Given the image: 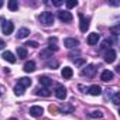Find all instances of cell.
Masks as SVG:
<instances>
[{
	"label": "cell",
	"mask_w": 120,
	"mask_h": 120,
	"mask_svg": "<svg viewBox=\"0 0 120 120\" xmlns=\"http://www.w3.org/2000/svg\"><path fill=\"white\" fill-rule=\"evenodd\" d=\"M99 34L98 33H92V34H89L88 35V44L89 45H96L98 44V41H99Z\"/></svg>",
	"instance_id": "13"
},
{
	"label": "cell",
	"mask_w": 120,
	"mask_h": 120,
	"mask_svg": "<svg viewBox=\"0 0 120 120\" xmlns=\"http://www.w3.org/2000/svg\"><path fill=\"white\" fill-rule=\"evenodd\" d=\"M4 45H6V42H4L2 38H0V49H3V48H4Z\"/></svg>",
	"instance_id": "38"
},
{
	"label": "cell",
	"mask_w": 120,
	"mask_h": 120,
	"mask_svg": "<svg viewBox=\"0 0 120 120\" xmlns=\"http://www.w3.org/2000/svg\"><path fill=\"white\" fill-rule=\"evenodd\" d=\"M88 93H90L92 96H99L102 93V88L99 85H92L88 88Z\"/></svg>",
	"instance_id": "10"
},
{
	"label": "cell",
	"mask_w": 120,
	"mask_h": 120,
	"mask_svg": "<svg viewBox=\"0 0 120 120\" xmlns=\"http://www.w3.org/2000/svg\"><path fill=\"white\" fill-rule=\"evenodd\" d=\"M112 40H105L103 42H102V45H100V48L102 49H110V45H112Z\"/></svg>",
	"instance_id": "25"
},
{
	"label": "cell",
	"mask_w": 120,
	"mask_h": 120,
	"mask_svg": "<svg viewBox=\"0 0 120 120\" xmlns=\"http://www.w3.org/2000/svg\"><path fill=\"white\" fill-rule=\"evenodd\" d=\"M61 75H62V78H64V79H71V78H72V75H74V71H72V68L65 67V68H62Z\"/></svg>",
	"instance_id": "15"
},
{
	"label": "cell",
	"mask_w": 120,
	"mask_h": 120,
	"mask_svg": "<svg viewBox=\"0 0 120 120\" xmlns=\"http://www.w3.org/2000/svg\"><path fill=\"white\" fill-rule=\"evenodd\" d=\"M89 114V117H92V119H102L103 117V113L100 112V110H93V112H90V113H88Z\"/></svg>",
	"instance_id": "24"
},
{
	"label": "cell",
	"mask_w": 120,
	"mask_h": 120,
	"mask_svg": "<svg viewBox=\"0 0 120 120\" xmlns=\"http://www.w3.org/2000/svg\"><path fill=\"white\" fill-rule=\"evenodd\" d=\"M3 6V2H2V0H0V7H2Z\"/></svg>",
	"instance_id": "42"
},
{
	"label": "cell",
	"mask_w": 120,
	"mask_h": 120,
	"mask_svg": "<svg viewBox=\"0 0 120 120\" xmlns=\"http://www.w3.org/2000/svg\"><path fill=\"white\" fill-rule=\"evenodd\" d=\"M110 31H112V34L116 37V35H119V26H116V27H113V28H110Z\"/></svg>",
	"instance_id": "33"
},
{
	"label": "cell",
	"mask_w": 120,
	"mask_h": 120,
	"mask_svg": "<svg viewBox=\"0 0 120 120\" xmlns=\"http://www.w3.org/2000/svg\"><path fill=\"white\" fill-rule=\"evenodd\" d=\"M2 56H3V58L6 59V61H9L10 64H14V62L17 61V59H16V56L13 55V52H10V51H4Z\"/></svg>",
	"instance_id": "16"
},
{
	"label": "cell",
	"mask_w": 120,
	"mask_h": 120,
	"mask_svg": "<svg viewBox=\"0 0 120 120\" xmlns=\"http://www.w3.org/2000/svg\"><path fill=\"white\" fill-rule=\"evenodd\" d=\"M3 93H4V86H3V85H0V96H2Z\"/></svg>",
	"instance_id": "39"
},
{
	"label": "cell",
	"mask_w": 120,
	"mask_h": 120,
	"mask_svg": "<svg viewBox=\"0 0 120 120\" xmlns=\"http://www.w3.org/2000/svg\"><path fill=\"white\" fill-rule=\"evenodd\" d=\"M28 35H30V30H28V28H26V27H23V28H20V30L17 31V38H20V40L27 38Z\"/></svg>",
	"instance_id": "17"
},
{
	"label": "cell",
	"mask_w": 120,
	"mask_h": 120,
	"mask_svg": "<svg viewBox=\"0 0 120 120\" xmlns=\"http://www.w3.org/2000/svg\"><path fill=\"white\" fill-rule=\"evenodd\" d=\"M24 45H27V47H33V48H37V47H38V42H37V41H28V42H26Z\"/></svg>",
	"instance_id": "32"
},
{
	"label": "cell",
	"mask_w": 120,
	"mask_h": 120,
	"mask_svg": "<svg viewBox=\"0 0 120 120\" xmlns=\"http://www.w3.org/2000/svg\"><path fill=\"white\" fill-rule=\"evenodd\" d=\"M7 7L10 9V11H17L19 10V2L17 0H10L7 3Z\"/></svg>",
	"instance_id": "21"
},
{
	"label": "cell",
	"mask_w": 120,
	"mask_h": 120,
	"mask_svg": "<svg viewBox=\"0 0 120 120\" xmlns=\"http://www.w3.org/2000/svg\"><path fill=\"white\" fill-rule=\"evenodd\" d=\"M55 96L59 99V100H64L67 98V88L62 86V85H58L56 89H55Z\"/></svg>",
	"instance_id": "4"
},
{
	"label": "cell",
	"mask_w": 120,
	"mask_h": 120,
	"mask_svg": "<svg viewBox=\"0 0 120 120\" xmlns=\"http://www.w3.org/2000/svg\"><path fill=\"white\" fill-rule=\"evenodd\" d=\"M42 113H44V109L41 106H31L30 107V114L33 117H40V116H42Z\"/></svg>",
	"instance_id": "8"
},
{
	"label": "cell",
	"mask_w": 120,
	"mask_h": 120,
	"mask_svg": "<svg viewBox=\"0 0 120 120\" xmlns=\"http://www.w3.org/2000/svg\"><path fill=\"white\" fill-rule=\"evenodd\" d=\"M38 82L41 83L42 88H49L52 85V79H49L48 76H40L38 78Z\"/></svg>",
	"instance_id": "14"
},
{
	"label": "cell",
	"mask_w": 120,
	"mask_h": 120,
	"mask_svg": "<svg viewBox=\"0 0 120 120\" xmlns=\"http://www.w3.org/2000/svg\"><path fill=\"white\" fill-rule=\"evenodd\" d=\"M48 44H49V45L56 44V37H49V38H48Z\"/></svg>",
	"instance_id": "34"
},
{
	"label": "cell",
	"mask_w": 120,
	"mask_h": 120,
	"mask_svg": "<svg viewBox=\"0 0 120 120\" xmlns=\"http://www.w3.org/2000/svg\"><path fill=\"white\" fill-rule=\"evenodd\" d=\"M14 93H16L17 96L24 95V88H23V86H20V85H16V86H14Z\"/></svg>",
	"instance_id": "26"
},
{
	"label": "cell",
	"mask_w": 120,
	"mask_h": 120,
	"mask_svg": "<svg viewBox=\"0 0 120 120\" xmlns=\"http://www.w3.org/2000/svg\"><path fill=\"white\" fill-rule=\"evenodd\" d=\"M59 112L64 113V114H69V113L74 112V106H71V105H65V106H62L61 109H59Z\"/></svg>",
	"instance_id": "23"
},
{
	"label": "cell",
	"mask_w": 120,
	"mask_h": 120,
	"mask_svg": "<svg viewBox=\"0 0 120 120\" xmlns=\"http://www.w3.org/2000/svg\"><path fill=\"white\" fill-rule=\"evenodd\" d=\"M35 95L37 96H42V98H48V96H51V90L48 88H37L35 89Z\"/></svg>",
	"instance_id": "11"
},
{
	"label": "cell",
	"mask_w": 120,
	"mask_h": 120,
	"mask_svg": "<svg viewBox=\"0 0 120 120\" xmlns=\"http://www.w3.org/2000/svg\"><path fill=\"white\" fill-rule=\"evenodd\" d=\"M35 71V62L34 61H28L24 64V72L30 74V72H34Z\"/></svg>",
	"instance_id": "18"
},
{
	"label": "cell",
	"mask_w": 120,
	"mask_h": 120,
	"mask_svg": "<svg viewBox=\"0 0 120 120\" xmlns=\"http://www.w3.org/2000/svg\"><path fill=\"white\" fill-rule=\"evenodd\" d=\"M49 112L52 113V112H59V109H56L55 106H49Z\"/></svg>",
	"instance_id": "37"
},
{
	"label": "cell",
	"mask_w": 120,
	"mask_h": 120,
	"mask_svg": "<svg viewBox=\"0 0 120 120\" xmlns=\"http://www.w3.org/2000/svg\"><path fill=\"white\" fill-rule=\"evenodd\" d=\"M17 56L20 59L27 58V49H26V47H17Z\"/></svg>",
	"instance_id": "20"
},
{
	"label": "cell",
	"mask_w": 120,
	"mask_h": 120,
	"mask_svg": "<svg viewBox=\"0 0 120 120\" xmlns=\"http://www.w3.org/2000/svg\"><path fill=\"white\" fill-rule=\"evenodd\" d=\"M112 102H113L116 106H119V103H120V93H119V90L112 96Z\"/></svg>",
	"instance_id": "27"
},
{
	"label": "cell",
	"mask_w": 120,
	"mask_h": 120,
	"mask_svg": "<svg viewBox=\"0 0 120 120\" xmlns=\"http://www.w3.org/2000/svg\"><path fill=\"white\" fill-rule=\"evenodd\" d=\"M65 4H67L68 9H72V7H75V6L78 4V2H76V0H69V2H67Z\"/></svg>",
	"instance_id": "30"
},
{
	"label": "cell",
	"mask_w": 120,
	"mask_h": 120,
	"mask_svg": "<svg viewBox=\"0 0 120 120\" xmlns=\"http://www.w3.org/2000/svg\"><path fill=\"white\" fill-rule=\"evenodd\" d=\"M113 76H114V74H113L112 71L106 69V71H103V72H102L100 79H102L103 82H109V81H112V79H113Z\"/></svg>",
	"instance_id": "12"
},
{
	"label": "cell",
	"mask_w": 120,
	"mask_h": 120,
	"mask_svg": "<svg viewBox=\"0 0 120 120\" xmlns=\"http://www.w3.org/2000/svg\"><path fill=\"white\" fill-rule=\"evenodd\" d=\"M31 83H33V82H31V79H30V78L23 76V78H20V79H19V83H17V85H20V86H23V88L26 89V88L31 86Z\"/></svg>",
	"instance_id": "19"
},
{
	"label": "cell",
	"mask_w": 120,
	"mask_h": 120,
	"mask_svg": "<svg viewBox=\"0 0 120 120\" xmlns=\"http://www.w3.org/2000/svg\"><path fill=\"white\" fill-rule=\"evenodd\" d=\"M3 23H4V19H3V17H0V26H3Z\"/></svg>",
	"instance_id": "40"
},
{
	"label": "cell",
	"mask_w": 120,
	"mask_h": 120,
	"mask_svg": "<svg viewBox=\"0 0 120 120\" xmlns=\"http://www.w3.org/2000/svg\"><path fill=\"white\" fill-rule=\"evenodd\" d=\"M86 64V61L83 58H79V59H75V65L76 67H82V65H85Z\"/></svg>",
	"instance_id": "31"
},
{
	"label": "cell",
	"mask_w": 120,
	"mask_h": 120,
	"mask_svg": "<svg viewBox=\"0 0 120 120\" xmlns=\"http://www.w3.org/2000/svg\"><path fill=\"white\" fill-rule=\"evenodd\" d=\"M58 19L61 20L62 23H71L74 17H72L71 11H68V10H59L58 11Z\"/></svg>",
	"instance_id": "2"
},
{
	"label": "cell",
	"mask_w": 120,
	"mask_h": 120,
	"mask_svg": "<svg viewBox=\"0 0 120 120\" xmlns=\"http://www.w3.org/2000/svg\"><path fill=\"white\" fill-rule=\"evenodd\" d=\"M52 4H54V6H56V7H59L61 4H64V2H62V0H54Z\"/></svg>",
	"instance_id": "35"
},
{
	"label": "cell",
	"mask_w": 120,
	"mask_h": 120,
	"mask_svg": "<svg viewBox=\"0 0 120 120\" xmlns=\"http://www.w3.org/2000/svg\"><path fill=\"white\" fill-rule=\"evenodd\" d=\"M116 56H117L116 51L110 48V49H107V51H106V54H105V61H106L107 64H112V62H114V61H116Z\"/></svg>",
	"instance_id": "5"
},
{
	"label": "cell",
	"mask_w": 120,
	"mask_h": 120,
	"mask_svg": "<svg viewBox=\"0 0 120 120\" xmlns=\"http://www.w3.org/2000/svg\"><path fill=\"white\" fill-rule=\"evenodd\" d=\"M38 19H40V23H41L42 26H45V27L52 26V24H54V20H55V17H54V14H52L51 11H42Z\"/></svg>",
	"instance_id": "1"
},
{
	"label": "cell",
	"mask_w": 120,
	"mask_h": 120,
	"mask_svg": "<svg viewBox=\"0 0 120 120\" xmlns=\"http://www.w3.org/2000/svg\"><path fill=\"white\" fill-rule=\"evenodd\" d=\"M110 4H112V6H119V3H117V2H112Z\"/></svg>",
	"instance_id": "41"
},
{
	"label": "cell",
	"mask_w": 120,
	"mask_h": 120,
	"mask_svg": "<svg viewBox=\"0 0 120 120\" xmlns=\"http://www.w3.org/2000/svg\"><path fill=\"white\" fill-rule=\"evenodd\" d=\"M40 58H42V59L52 58V51H49L48 48H47V49H42V51L40 52Z\"/></svg>",
	"instance_id": "22"
},
{
	"label": "cell",
	"mask_w": 120,
	"mask_h": 120,
	"mask_svg": "<svg viewBox=\"0 0 120 120\" xmlns=\"http://www.w3.org/2000/svg\"><path fill=\"white\" fill-rule=\"evenodd\" d=\"M58 61H48L47 62V67L49 68V69H55V68H58Z\"/></svg>",
	"instance_id": "28"
},
{
	"label": "cell",
	"mask_w": 120,
	"mask_h": 120,
	"mask_svg": "<svg viewBox=\"0 0 120 120\" xmlns=\"http://www.w3.org/2000/svg\"><path fill=\"white\" fill-rule=\"evenodd\" d=\"M116 92H117L116 89H106V98H107V99H112V96H113Z\"/></svg>",
	"instance_id": "29"
},
{
	"label": "cell",
	"mask_w": 120,
	"mask_h": 120,
	"mask_svg": "<svg viewBox=\"0 0 120 120\" xmlns=\"http://www.w3.org/2000/svg\"><path fill=\"white\" fill-rule=\"evenodd\" d=\"M79 20H81V24H79L81 31L82 33H86L88 28H89V19H86L83 14H79Z\"/></svg>",
	"instance_id": "7"
},
{
	"label": "cell",
	"mask_w": 120,
	"mask_h": 120,
	"mask_svg": "<svg viewBox=\"0 0 120 120\" xmlns=\"http://www.w3.org/2000/svg\"><path fill=\"white\" fill-rule=\"evenodd\" d=\"M64 45H65L67 48H75V47L79 45V41H78L76 38H65V40H64Z\"/></svg>",
	"instance_id": "9"
},
{
	"label": "cell",
	"mask_w": 120,
	"mask_h": 120,
	"mask_svg": "<svg viewBox=\"0 0 120 120\" xmlns=\"http://www.w3.org/2000/svg\"><path fill=\"white\" fill-rule=\"evenodd\" d=\"M78 89H81V92H88V88H85L83 85H78Z\"/></svg>",
	"instance_id": "36"
},
{
	"label": "cell",
	"mask_w": 120,
	"mask_h": 120,
	"mask_svg": "<svg viewBox=\"0 0 120 120\" xmlns=\"http://www.w3.org/2000/svg\"><path fill=\"white\" fill-rule=\"evenodd\" d=\"M13 30H14V24H13L11 21H4V23H3V26H2V31H3L4 35L11 34Z\"/></svg>",
	"instance_id": "6"
},
{
	"label": "cell",
	"mask_w": 120,
	"mask_h": 120,
	"mask_svg": "<svg viewBox=\"0 0 120 120\" xmlns=\"http://www.w3.org/2000/svg\"><path fill=\"white\" fill-rule=\"evenodd\" d=\"M95 74H96V67L95 65H88V67H85L81 71V75L82 76H88V78H93Z\"/></svg>",
	"instance_id": "3"
}]
</instances>
